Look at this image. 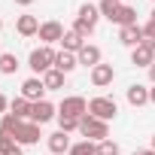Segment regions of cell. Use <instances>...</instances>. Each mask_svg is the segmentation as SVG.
Here are the masks:
<instances>
[{"label": "cell", "instance_id": "cell-16", "mask_svg": "<svg viewBox=\"0 0 155 155\" xmlns=\"http://www.w3.org/2000/svg\"><path fill=\"white\" fill-rule=\"evenodd\" d=\"M31 107H34V104L18 94V97L9 101V116H15V119H21V122H31Z\"/></svg>", "mask_w": 155, "mask_h": 155}, {"label": "cell", "instance_id": "cell-30", "mask_svg": "<svg viewBox=\"0 0 155 155\" xmlns=\"http://www.w3.org/2000/svg\"><path fill=\"white\" fill-rule=\"evenodd\" d=\"M6 110H9V101H6L3 91H0V116H6Z\"/></svg>", "mask_w": 155, "mask_h": 155}, {"label": "cell", "instance_id": "cell-5", "mask_svg": "<svg viewBox=\"0 0 155 155\" xmlns=\"http://www.w3.org/2000/svg\"><path fill=\"white\" fill-rule=\"evenodd\" d=\"M64 34H67V31H64V25L52 18V21H43V25H40V34H37V37L43 40V46H55V43H61V40H64Z\"/></svg>", "mask_w": 155, "mask_h": 155}, {"label": "cell", "instance_id": "cell-18", "mask_svg": "<svg viewBox=\"0 0 155 155\" xmlns=\"http://www.w3.org/2000/svg\"><path fill=\"white\" fill-rule=\"evenodd\" d=\"M113 25H119V28H131V25H137V9L128 6V3H122L119 12H116V18H113Z\"/></svg>", "mask_w": 155, "mask_h": 155}, {"label": "cell", "instance_id": "cell-19", "mask_svg": "<svg viewBox=\"0 0 155 155\" xmlns=\"http://www.w3.org/2000/svg\"><path fill=\"white\" fill-rule=\"evenodd\" d=\"M43 79V85H46V91H58V88H64V79H67V73H61V70H49V73H43L40 76Z\"/></svg>", "mask_w": 155, "mask_h": 155}, {"label": "cell", "instance_id": "cell-37", "mask_svg": "<svg viewBox=\"0 0 155 155\" xmlns=\"http://www.w3.org/2000/svg\"><path fill=\"white\" fill-rule=\"evenodd\" d=\"M149 21H155V9H152V15H149Z\"/></svg>", "mask_w": 155, "mask_h": 155}, {"label": "cell", "instance_id": "cell-13", "mask_svg": "<svg viewBox=\"0 0 155 155\" xmlns=\"http://www.w3.org/2000/svg\"><path fill=\"white\" fill-rule=\"evenodd\" d=\"M125 97H128V104L131 107H146L149 104V88L146 85H140V82H134V85H128V91H125Z\"/></svg>", "mask_w": 155, "mask_h": 155}, {"label": "cell", "instance_id": "cell-34", "mask_svg": "<svg viewBox=\"0 0 155 155\" xmlns=\"http://www.w3.org/2000/svg\"><path fill=\"white\" fill-rule=\"evenodd\" d=\"M15 3H18V6H31V3H34V0H15Z\"/></svg>", "mask_w": 155, "mask_h": 155}, {"label": "cell", "instance_id": "cell-14", "mask_svg": "<svg viewBox=\"0 0 155 155\" xmlns=\"http://www.w3.org/2000/svg\"><path fill=\"white\" fill-rule=\"evenodd\" d=\"M70 134H64V131H55V134H49V152L52 155H64V152H70Z\"/></svg>", "mask_w": 155, "mask_h": 155}, {"label": "cell", "instance_id": "cell-23", "mask_svg": "<svg viewBox=\"0 0 155 155\" xmlns=\"http://www.w3.org/2000/svg\"><path fill=\"white\" fill-rule=\"evenodd\" d=\"M67 155H97V143L91 140H79V143H73Z\"/></svg>", "mask_w": 155, "mask_h": 155}, {"label": "cell", "instance_id": "cell-31", "mask_svg": "<svg viewBox=\"0 0 155 155\" xmlns=\"http://www.w3.org/2000/svg\"><path fill=\"white\" fill-rule=\"evenodd\" d=\"M6 155H25V149H21V143H15V146H12V149L6 152Z\"/></svg>", "mask_w": 155, "mask_h": 155}, {"label": "cell", "instance_id": "cell-33", "mask_svg": "<svg viewBox=\"0 0 155 155\" xmlns=\"http://www.w3.org/2000/svg\"><path fill=\"white\" fill-rule=\"evenodd\" d=\"M149 104H155V85L149 88Z\"/></svg>", "mask_w": 155, "mask_h": 155}, {"label": "cell", "instance_id": "cell-24", "mask_svg": "<svg viewBox=\"0 0 155 155\" xmlns=\"http://www.w3.org/2000/svg\"><path fill=\"white\" fill-rule=\"evenodd\" d=\"M119 6L122 3H116V0H101V3H97V9H101V18H116V12H119Z\"/></svg>", "mask_w": 155, "mask_h": 155}, {"label": "cell", "instance_id": "cell-29", "mask_svg": "<svg viewBox=\"0 0 155 155\" xmlns=\"http://www.w3.org/2000/svg\"><path fill=\"white\" fill-rule=\"evenodd\" d=\"M12 146H15V140H12L9 134H0V155H6Z\"/></svg>", "mask_w": 155, "mask_h": 155}, {"label": "cell", "instance_id": "cell-8", "mask_svg": "<svg viewBox=\"0 0 155 155\" xmlns=\"http://www.w3.org/2000/svg\"><path fill=\"white\" fill-rule=\"evenodd\" d=\"M21 97H25V101H31V104L46 101V85H43L40 76H31V79H25V82H21Z\"/></svg>", "mask_w": 155, "mask_h": 155}, {"label": "cell", "instance_id": "cell-35", "mask_svg": "<svg viewBox=\"0 0 155 155\" xmlns=\"http://www.w3.org/2000/svg\"><path fill=\"white\" fill-rule=\"evenodd\" d=\"M137 155H155V152H152V149H140Z\"/></svg>", "mask_w": 155, "mask_h": 155}, {"label": "cell", "instance_id": "cell-10", "mask_svg": "<svg viewBox=\"0 0 155 155\" xmlns=\"http://www.w3.org/2000/svg\"><path fill=\"white\" fill-rule=\"evenodd\" d=\"M119 43L128 46V49H137L143 43V28L140 25H131V28H119Z\"/></svg>", "mask_w": 155, "mask_h": 155}, {"label": "cell", "instance_id": "cell-9", "mask_svg": "<svg viewBox=\"0 0 155 155\" xmlns=\"http://www.w3.org/2000/svg\"><path fill=\"white\" fill-rule=\"evenodd\" d=\"M113 79H116V70H113V64H97L94 70H91V85L94 88H107V85H113Z\"/></svg>", "mask_w": 155, "mask_h": 155}, {"label": "cell", "instance_id": "cell-4", "mask_svg": "<svg viewBox=\"0 0 155 155\" xmlns=\"http://www.w3.org/2000/svg\"><path fill=\"white\" fill-rule=\"evenodd\" d=\"M88 113V101L79 97V94H70L58 104V116H70V119H82Z\"/></svg>", "mask_w": 155, "mask_h": 155}, {"label": "cell", "instance_id": "cell-32", "mask_svg": "<svg viewBox=\"0 0 155 155\" xmlns=\"http://www.w3.org/2000/svg\"><path fill=\"white\" fill-rule=\"evenodd\" d=\"M149 79H152V85H155V64L149 67Z\"/></svg>", "mask_w": 155, "mask_h": 155}, {"label": "cell", "instance_id": "cell-25", "mask_svg": "<svg viewBox=\"0 0 155 155\" xmlns=\"http://www.w3.org/2000/svg\"><path fill=\"white\" fill-rule=\"evenodd\" d=\"M18 122H21V119H15V116H9V113H6L3 119H0V134H9V137H12V134H15V128H18Z\"/></svg>", "mask_w": 155, "mask_h": 155}, {"label": "cell", "instance_id": "cell-39", "mask_svg": "<svg viewBox=\"0 0 155 155\" xmlns=\"http://www.w3.org/2000/svg\"><path fill=\"white\" fill-rule=\"evenodd\" d=\"M116 3H125V0H116Z\"/></svg>", "mask_w": 155, "mask_h": 155}, {"label": "cell", "instance_id": "cell-36", "mask_svg": "<svg viewBox=\"0 0 155 155\" xmlns=\"http://www.w3.org/2000/svg\"><path fill=\"white\" fill-rule=\"evenodd\" d=\"M152 152H155V134H152Z\"/></svg>", "mask_w": 155, "mask_h": 155}, {"label": "cell", "instance_id": "cell-11", "mask_svg": "<svg viewBox=\"0 0 155 155\" xmlns=\"http://www.w3.org/2000/svg\"><path fill=\"white\" fill-rule=\"evenodd\" d=\"M131 64H137V67H152L155 64V49H149L146 43H140L137 49H131Z\"/></svg>", "mask_w": 155, "mask_h": 155}, {"label": "cell", "instance_id": "cell-38", "mask_svg": "<svg viewBox=\"0 0 155 155\" xmlns=\"http://www.w3.org/2000/svg\"><path fill=\"white\" fill-rule=\"evenodd\" d=\"M0 31H3V21H0Z\"/></svg>", "mask_w": 155, "mask_h": 155}, {"label": "cell", "instance_id": "cell-15", "mask_svg": "<svg viewBox=\"0 0 155 155\" xmlns=\"http://www.w3.org/2000/svg\"><path fill=\"white\" fill-rule=\"evenodd\" d=\"M15 31H18L21 37H37V34H40V18H37V15H18Z\"/></svg>", "mask_w": 155, "mask_h": 155}, {"label": "cell", "instance_id": "cell-21", "mask_svg": "<svg viewBox=\"0 0 155 155\" xmlns=\"http://www.w3.org/2000/svg\"><path fill=\"white\" fill-rule=\"evenodd\" d=\"M79 21H85V25H91V28H97V18H101V9L94 6V3H82L79 6V15H76Z\"/></svg>", "mask_w": 155, "mask_h": 155}, {"label": "cell", "instance_id": "cell-6", "mask_svg": "<svg viewBox=\"0 0 155 155\" xmlns=\"http://www.w3.org/2000/svg\"><path fill=\"white\" fill-rule=\"evenodd\" d=\"M52 119H58V107H55L52 101H37V104L31 107V122H34V125H46V122H52Z\"/></svg>", "mask_w": 155, "mask_h": 155}, {"label": "cell", "instance_id": "cell-3", "mask_svg": "<svg viewBox=\"0 0 155 155\" xmlns=\"http://www.w3.org/2000/svg\"><path fill=\"white\" fill-rule=\"evenodd\" d=\"M116 113H119V104H116L113 97H91V101H88V116H94V119H101V122L116 119Z\"/></svg>", "mask_w": 155, "mask_h": 155}, {"label": "cell", "instance_id": "cell-20", "mask_svg": "<svg viewBox=\"0 0 155 155\" xmlns=\"http://www.w3.org/2000/svg\"><path fill=\"white\" fill-rule=\"evenodd\" d=\"M82 46H85V37H79L76 31H67L64 40H61V49H64V52H73V55H79Z\"/></svg>", "mask_w": 155, "mask_h": 155}, {"label": "cell", "instance_id": "cell-26", "mask_svg": "<svg viewBox=\"0 0 155 155\" xmlns=\"http://www.w3.org/2000/svg\"><path fill=\"white\" fill-rule=\"evenodd\" d=\"M58 131L70 134V131H79V119H70V116H58Z\"/></svg>", "mask_w": 155, "mask_h": 155}, {"label": "cell", "instance_id": "cell-27", "mask_svg": "<svg viewBox=\"0 0 155 155\" xmlns=\"http://www.w3.org/2000/svg\"><path fill=\"white\" fill-rule=\"evenodd\" d=\"M97 155H122V149H119V143H113V140H101V143H97Z\"/></svg>", "mask_w": 155, "mask_h": 155}, {"label": "cell", "instance_id": "cell-28", "mask_svg": "<svg viewBox=\"0 0 155 155\" xmlns=\"http://www.w3.org/2000/svg\"><path fill=\"white\" fill-rule=\"evenodd\" d=\"M143 28V43L149 46V49H155V21H146V25H140Z\"/></svg>", "mask_w": 155, "mask_h": 155}, {"label": "cell", "instance_id": "cell-1", "mask_svg": "<svg viewBox=\"0 0 155 155\" xmlns=\"http://www.w3.org/2000/svg\"><path fill=\"white\" fill-rule=\"evenodd\" d=\"M79 134L85 137V140H91V143H101V140H110V122H101V119H94V116H82L79 119Z\"/></svg>", "mask_w": 155, "mask_h": 155}, {"label": "cell", "instance_id": "cell-2", "mask_svg": "<svg viewBox=\"0 0 155 155\" xmlns=\"http://www.w3.org/2000/svg\"><path fill=\"white\" fill-rule=\"evenodd\" d=\"M55 55H58V52H55L52 46H40V49H34V52L28 55V67L43 76V73H49V70L55 67Z\"/></svg>", "mask_w": 155, "mask_h": 155}, {"label": "cell", "instance_id": "cell-7", "mask_svg": "<svg viewBox=\"0 0 155 155\" xmlns=\"http://www.w3.org/2000/svg\"><path fill=\"white\" fill-rule=\"evenodd\" d=\"M40 125H34V122H18V128H15V134H12V140L15 143H21V146H34V143H40Z\"/></svg>", "mask_w": 155, "mask_h": 155}, {"label": "cell", "instance_id": "cell-12", "mask_svg": "<svg viewBox=\"0 0 155 155\" xmlns=\"http://www.w3.org/2000/svg\"><path fill=\"white\" fill-rule=\"evenodd\" d=\"M76 58H79V67H88V70H94V67L101 64V58H104V55H101V49H97V46L85 43V46H82V52L76 55Z\"/></svg>", "mask_w": 155, "mask_h": 155}, {"label": "cell", "instance_id": "cell-22", "mask_svg": "<svg viewBox=\"0 0 155 155\" xmlns=\"http://www.w3.org/2000/svg\"><path fill=\"white\" fill-rule=\"evenodd\" d=\"M18 70V58L12 55V52H3V55H0V73H3V76H12Z\"/></svg>", "mask_w": 155, "mask_h": 155}, {"label": "cell", "instance_id": "cell-17", "mask_svg": "<svg viewBox=\"0 0 155 155\" xmlns=\"http://www.w3.org/2000/svg\"><path fill=\"white\" fill-rule=\"evenodd\" d=\"M76 67H79V58H76L73 52H64V49H61V52L55 55V70H61V73H73Z\"/></svg>", "mask_w": 155, "mask_h": 155}]
</instances>
